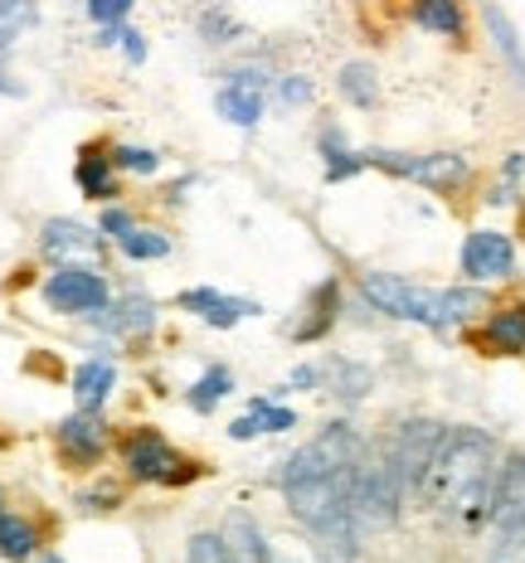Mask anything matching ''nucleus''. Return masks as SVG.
Masks as SVG:
<instances>
[{"mask_svg": "<svg viewBox=\"0 0 525 563\" xmlns=\"http://www.w3.org/2000/svg\"><path fill=\"white\" fill-rule=\"evenodd\" d=\"M492 486H496L492 438L477 428H448L418 496H424L434 510L448 515V520L477 530V525L486 520V506H492Z\"/></svg>", "mask_w": 525, "mask_h": 563, "instance_id": "f257e3e1", "label": "nucleus"}, {"mask_svg": "<svg viewBox=\"0 0 525 563\" xmlns=\"http://www.w3.org/2000/svg\"><path fill=\"white\" fill-rule=\"evenodd\" d=\"M360 291L365 301L394 321H418V325H434V331H448V325H462L472 321L477 311H486L482 287H452V291H434V287H418L408 277H394V273H365L360 277Z\"/></svg>", "mask_w": 525, "mask_h": 563, "instance_id": "f03ea898", "label": "nucleus"}, {"mask_svg": "<svg viewBox=\"0 0 525 563\" xmlns=\"http://www.w3.org/2000/svg\"><path fill=\"white\" fill-rule=\"evenodd\" d=\"M400 500H404V476L394 466V452L390 448L365 452L356 466V486H350V515H356V525L384 530L400 515Z\"/></svg>", "mask_w": 525, "mask_h": 563, "instance_id": "7ed1b4c3", "label": "nucleus"}, {"mask_svg": "<svg viewBox=\"0 0 525 563\" xmlns=\"http://www.w3.org/2000/svg\"><path fill=\"white\" fill-rule=\"evenodd\" d=\"M370 166L390 170V175H404V180L424 185V190L434 195H452L467 185V175H472V166H467V156H458V151H434V156H408V151H370Z\"/></svg>", "mask_w": 525, "mask_h": 563, "instance_id": "20e7f679", "label": "nucleus"}, {"mask_svg": "<svg viewBox=\"0 0 525 563\" xmlns=\"http://www.w3.org/2000/svg\"><path fill=\"white\" fill-rule=\"evenodd\" d=\"M127 472L136 481H161V486H181L195 476V462H185L181 452L161 438L156 428H136L127 438Z\"/></svg>", "mask_w": 525, "mask_h": 563, "instance_id": "39448f33", "label": "nucleus"}, {"mask_svg": "<svg viewBox=\"0 0 525 563\" xmlns=\"http://www.w3.org/2000/svg\"><path fill=\"white\" fill-rule=\"evenodd\" d=\"M442 422L434 418H414V422H404L400 428V438L390 442V452H394V466H400V476H404V490H424V476H428V466H434V456L442 448Z\"/></svg>", "mask_w": 525, "mask_h": 563, "instance_id": "423d86ee", "label": "nucleus"}, {"mask_svg": "<svg viewBox=\"0 0 525 563\" xmlns=\"http://www.w3.org/2000/svg\"><path fill=\"white\" fill-rule=\"evenodd\" d=\"M44 301H50L54 311H68V316H92L108 307V282L98 273H88V267H58V273L44 282Z\"/></svg>", "mask_w": 525, "mask_h": 563, "instance_id": "0eeeda50", "label": "nucleus"}, {"mask_svg": "<svg viewBox=\"0 0 525 563\" xmlns=\"http://www.w3.org/2000/svg\"><path fill=\"white\" fill-rule=\"evenodd\" d=\"M462 273H467V282H506L516 273V249H511V239L496 229H472L462 243Z\"/></svg>", "mask_w": 525, "mask_h": 563, "instance_id": "6e6552de", "label": "nucleus"}, {"mask_svg": "<svg viewBox=\"0 0 525 563\" xmlns=\"http://www.w3.org/2000/svg\"><path fill=\"white\" fill-rule=\"evenodd\" d=\"M263 88H267V74H259V68H239L215 98L219 117L233 126H253L263 117Z\"/></svg>", "mask_w": 525, "mask_h": 563, "instance_id": "1a4fd4ad", "label": "nucleus"}, {"mask_svg": "<svg viewBox=\"0 0 525 563\" xmlns=\"http://www.w3.org/2000/svg\"><path fill=\"white\" fill-rule=\"evenodd\" d=\"M486 520H492L496 534H506V530H516V525H525V456H511V462L496 472Z\"/></svg>", "mask_w": 525, "mask_h": 563, "instance_id": "9d476101", "label": "nucleus"}, {"mask_svg": "<svg viewBox=\"0 0 525 563\" xmlns=\"http://www.w3.org/2000/svg\"><path fill=\"white\" fill-rule=\"evenodd\" d=\"M102 233H112L117 249H122L127 257H136V263H146V257H166L171 253V239L156 229H142L127 209H108L102 214Z\"/></svg>", "mask_w": 525, "mask_h": 563, "instance_id": "9b49d317", "label": "nucleus"}, {"mask_svg": "<svg viewBox=\"0 0 525 563\" xmlns=\"http://www.w3.org/2000/svg\"><path fill=\"white\" fill-rule=\"evenodd\" d=\"M472 340L482 345V355H521V350H525V301L496 307Z\"/></svg>", "mask_w": 525, "mask_h": 563, "instance_id": "f8f14e48", "label": "nucleus"}, {"mask_svg": "<svg viewBox=\"0 0 525 563\" xmlns=\"http://www.w3.org/2000/svg\"><path fill=\"white\" fill-rule=\"evenodd\" d=\"M181 307H185V311H195L205 325H215V331H229V325H239L243 316L259 311L253 301H243V297H225V291H215V287L181 291Z\"/></svg>", "mask_w": 525, "mask_h": 563, "instance_id": "ddd939ff", "label": "nucleus"}, {"mask_svg": "<svg viewBox=\"0 0 525 563\" xmlns=\"http://www.w3.org/2000/svg\"><path fill=\"white\" fill-rule=\"evenodd\" d=\"M58 448L68 452V462H78V466H92L102 456V448H108V428H102L92 413H84L78 408V418H68V422H58Z\"/></svg>", "mask_w": 525, "mask_h": 563, "instance_id": "4468645a", "label": "nucleus"}, {"mask_svg": "<svg viewBox=\"0 0 525 563\" xmlns=\"http://www.w3.org/2000/svg\"><path fill=\"white\" fill-rule=\"evenodd\" d=\"M44 249L54 257H98L102 239L92 229L74 224V219H50V224H44Z\"/></svg>", "mask_w": 525, "mask_h": 563, "instance_id": "2eb2a0df", "label": "nucleus"}, {"mask_svg": "<svg viewBox=\"0 0 525 563\" xmlns=\"http://www.w3.org/2000/svg\"><path fill=\"white\" fill-rule=\"evenodd\" d=\"M414 25L428 34H442V40H462L467 34V10L462 0H414Z\"/></svg>", "mask_w": 525, "mask_h": 563, "instance_id": "dca6fc26", "label": "nucleus"}, {"mask_svg": "<svg viewBox=\"0 0 525 563\" xmlns=\"http://www.w3.org/2000/svg\"><path fill=\"white\" fill-rule=\"evenodd\" d=\"M112 384H117V369L108 365V360H88V365H78V374H74L78 408H84V413H98V408L112 398Z\"/></svg>", "mask_w": 525, "mask_h": 563, "instance_id": "f3484780", "label": "nucleus"}, {"mask_svg": "<svg viewBox=\"0 0 525 563\" xmlns=\"http://www.w3.org/2000/svg\"><path fill=\"white\" fill-rule=\"evenodd\" d=\"M482 20H486V30H492V40H496L501 58H506L511 74H516V84H525V49H521V34H516V25L506 20V10H501L496 0H486V5H482Z\"/></svg>", "mask_w": 525, "mask_h": 563, "instance_id": "a211bd4d", "label": "nucleus"}, {"mask_svg": "<svg viewBox=\"0 0 525 563\" xmlns=\"http://www.w3.org/2000/svg\"><path fill=\"white\" fill-rule=\"evenodd\" d=\"M287 428H297V413H292V408H277V404H263V398H253V408L239 422H233L229 432L239 442H249V438H259V432H287Z\"/></svg>", "mask_w": 525, "mask_h": 563, "instance_id": "6ab92c4d", "label": "nucleus"}, {"mask_svg": "<svg viewBox=\"0 0 525 563\" xmlns=\"http://www.w3.org/2000/svg\"><path fill=\"white\" fill-rule=\"evenodd\" d=\"M225 544L233 549V563H277V559H273V549L263 544L259 525H253L249 515H229V534H225Z\"/></svg>", "mask_w": 525, "mask_h": 563, "instance_id": "aec40b11", "label": "nucleus"}, {"mask_svg": "<svg viewBox=\"0 0 525 563\" xmlns=\"http://www.w3.org/2000/svg\"><path fill=\"white\" fill-rule=\"evenodd\" d=\"M92 316H98L102 331H151V321H156V307H151L146 297H127V301H117V307H102V311H92Z\"/></svg>", "mask_w": 525, "mask_h": 563, "instance_id": "412c9836", "label": "nucleus"}, {"mask_svg": "<svg viewBox=\"0 0 525 563\" xmlns=\"http://www.w3.org/2000/svg\"><path fill=\"white\" fill-rule=\"evenodd\" d=\"M336 307H341V287H336V282H321V287L311 291V307H307L311 321L297 325V340H321L336 321Z\"/></svg>", "mask_w": 525, "mask_h": 563, "instance_id": "4be33fe9", "label": "nucleus"}, {"mask_svg": "<svg viewBox=\"0 0 525 563\" xmlns=\"http://www.w3.org/2000/svg\"><path fill=\"white\" fill-rule=\"evenodd\" d=\"M112 156H98V151H84L78 161V185H84L88 199H112L117 195V180H112Z\"/></svg>", "mask_w": 525, "mask_h": 563, "instance_id": "5701e85b", "label": "nucleus"}, {"mask_svg": "<svg viewBox=\"0 0 525 563\" xmlns=\"http://www.w3.org/2000/svg\"><path fill=\"white\" fill-rule=\"evenodd\" d=\"M336 84H341V98L356 102V108H375L380 102V78H375L370 64H346Z\"/></svg>", "mask_w": 525, "mask_h": 563, "instance_id": "b1692460", "label": "nucleus"}, {"mask_svg": "<svg viewBox=\"0 0 525 563\" xmlns=\"http://www.w3.org/2000/svg\"><path fill=\"white\" fill-rule=\"evenodd\" d=\"M321 156H326V180H346V175L365 170L370 161L356 156V151H346V141L336 132H321Z\"/></svg>", "mask_w": 525, "mask_h": 563, "instance_id": "393cba45", "label": "nucleus"}, {"mask_svg": "<svg viewBox=\"0 0 525 563\" xmlns=\"http://www.w3.org/2000/svg\"><path fill=\"white\" fill-rule=\"evenodd\" d=\"M229 394H233V374L215 365V369H205V374H200V384H195V389L185 394V398H190L195 413H209V408H215L219 398H229Z\"/></svg>", "mask_w": 525, "mask_h": 563, "instance_id": "a878e982", "label": "nucleus"}, {"mask_svg": "<svg viewBox=\"0 0 525 563\" xmlns=\"http://www.w3.org/2000/svg\"><path fill=\"white\" fill-rule=\"evenodd\" d=\"M0 554L6 559H30L34 554V530L25 520H15V515L0 510Z\"/></svg>", "mask_w": 525, "mask_h": 563, "instance_id": "bb28decb", "label": "nucleus"}, {"mask_svg": "<svg viewBox=\"0 0 525 563\" xmlns=\"http://www.w3.org/2000/svg\"><path fill=\"white\" fill-rule=\"evenodd\" d=\"M34 20H40L34 0H0V44H10L15 34H25Z\"/></svg>", "mask_w": 525, "mask_h": 563, "instance_id": "cd10ccee", "label": "nucleus"}, {"mask_svg": "<svg viewBox=\"0 0 525 563\" xmlns=\"http://www.w3.org/2000/svg\"><path fill=\"white\" fill-rule=\"evenodd\" d=\"M112 166L117 170H132V175H151L161 166V156H156V151H142V146H117L112 151Z\"/></svg>", "mask_w": 525, "mask_h": 563, "instance_id": "c85d7f7f", "label": "nucleus"}, {"mask_svg": "<svg viewBox=\"0 0 525 563\" xmlns=\"http://www.w3.org/2000/svg\"><path fill=\"white\" fill-rule=\"evenodd\" d=\"M190 563H233V549L219 534H195L190 539Z\"/></svg>", "mask_w": 525, "mask_h": 563, "instance_id": "c756f323", "label": "nucleus"}, {"mask_svg": "<svg viewBox=\"0 0 525 563\" xmlns=\"http://www.w3.org/2000/svg\"><path fill=\"white\" fill-rule=\"evenodd\" d=\"M492 563H525V525H516V530H506V534H496Z\"/></svg>", "mask_w": 525, "mask_h": 563, "instance_id": "7c9ffc66", "label": "nucleus"}, {"mask_svg": "<svg viewBox=\"0 0 525 563\" xmlns=\"http://www.w3.org/2000/svg\"><path fill=\"white\" fill-rule=\"evenodd\" d=\"M136 0H88V15L98 20V25H122L127 15H132Z\"/></svg>", "mask_w": 525, "mask_h": 563, "instance_id": "2f4dec72", "label": "nucleus"}, {"mask_svg": "<svg viewBox=\"0 0 525 563\" xmlns=\"http://www.w3.org/2000/svg\"><path fill=\"white\" fill-rule=\"evenodd\" d=\"M307 98H311L307 78H283V102H287V108H297V102H307Z\"/></svg>", "mask_w": 525, "mask_h": 563, "instance_id": "473e14b6", "label": "nucleus"}, {"mask_svg": "<svg viewBox=\"0 0 525 563\" xmlns=\"http://www.w3.org/2000/svg\"><path fill=\"white\" fill-rule=\"evenodd\" d=\"M117 44L127 49V58H132V64H142V58H146V40H142L136 30H127V25H122V40H117Z\"/></svg>", "mask_w": 525, "mask_h": 563, "instance_id": "72a5a7b5", "label": "nucleus"}]
</instances>
